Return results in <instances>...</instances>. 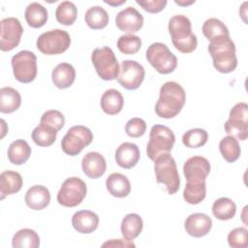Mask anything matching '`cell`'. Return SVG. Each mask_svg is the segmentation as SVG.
Listing matches in <instances>:
<instances>
[{"instance_id":"1","label":"cell","mask_w":248,"mask_h":248,"mask_svg":"<svg viewBox=\"0 0 248 248\" xmlns=\"http://www.w3.org/2000/svg\"><path fill=\"white\" fill-rule=\"evenodd\" d=\"M159 93L160 96L155 105L156 114L165 119L173 118L185 104V90L175 81H167L161 86Z\"/></svg>"},{"instance_id":"2","label":"cell","mask_w":248,"mask_h":248,"mask_svg":"<svg viewBox=\"0 0 248 248\" xmlns=\"http://www.w3.org/2000/svg\"><path fill=\"white\" fill-rule=\"evenodd\" d=\"M207 50L212 57L213 66L218 72L229 74L235 70L237 66L235 45L230 36H219L211 40Z\"/></svg>"},{"instance_id":"3","label":"cell","mask_w":248,"mask_h":248,"mask_svg":"<svg viewBox=\"0 0 248 248\" xmlns=\"http://www.w3.org/2000/svg\"><path fill=\"white\" fill-rule=\"evenodd\" d=\"M169 32L174 47L182 53L193 52L197 46L198 40L192 32L190 19L183 15H176L169 20Z\"/></svg>"},{"instance_id":"4","label":"cell","mask_w":248,"mask_h":248,"mask_svg":"<svg viewBox=\"0 0 248 248\" xmlns=\"http://www.w3.org/2000/svg\"><path fill=\"white\" fill-rule=\"evenodd\" d=\"M154 162L157 182L165 184L170 195L175 194L180 187V177L173 157L170 153H165L157 157Z\"/></svg>"},{"instance_id":"5","label":"cell","mask_w":248,"mask_h":248,"mask_svg":"<svg viewBox=\"0 0 248 248\" xmlns=\"http://www.w3.org/2000/svg\"><path fill=\"white\" fill-rule=\"evenodd\" d=\"M174 142L175 136L169 127L159 124L152 126L149 134V140L146 146L148 158L155 161V159L160 155L170 153Z\"/></svg>"},{"instance_id":"6","label":"cell","mask_w":248,"mask_h":248,"mask_svg":"<svg viewBox=\"0 0 248 248\" xmlns=\"http://www.w3.org/2000/svg\"><path fill=\"white\" fill-rule=\"evenodd\" d=\"M91 61L98 76L104 80H113L119 75V64L113 50L104 46L95 48L91 54Z\"/></svg>"},{"instance_id":"7","label":"cell","mask_w":248,"mask_h":248,"mask_svg":"<svg viewBox=\"0 0 248 248\" xmlns=\"http://www.w3.org/2000/svg\"><path fill=\"white\" fill-rule=\"evenodd\" d=\"M147 61L160 74L172 73L177 66L176 56L163 43L151 44L145 53Z\"/></svg>"},{"instance_id":"8","label":"cell","mask_w":248,"mask_h":248,"mask_svg":"<svg viewBox=\"0 0 248 248\" xmlns=\"http://www.w3.org/2000/svg\"><path fill=\"white\" fill-rule=\"evenodd\" d=\"M38 49L46 55H55L66 51L71 45V38L67 31L53 29L45 32L37 39Z\"/></svg>"},{"instance_id":"9","label":"cell","mask_w":248,"mask_h":248,"mask_svg":"<svg viewBox=\"0 0 248 248\" xmlns=\"http://www.w3.org/2000/svg\"><path fill=\"white\" fill-rule=\"evenodd\" d=\"M93 140V134L85 126L76 125L71 127L61 140V147L64 153L70 156L79 154L82 149L88 146Z\"/></svg>"},{"instance_id":"10","label":"cell","mask_w":248,"mask_h":248,"mask_svg":"<svg viewBox=\"0 0 248 248\" xmlns=\"http://www.w3.org/2000/svg\"><path fill=\"white\" fill-rule=\"evenodd\" d=\"M87 193V187L79 177H69L57 193V202L65 207H75L81 203Z\"/></svg>"},{"instance_id":"11","label":"cell","mask_w":248,"mask_h":248,"mask_svg":"<svg viewBox=\"0 0 248 248\" xmlns=\"http://www.w3.org/2000/svg\"><path fill=\"white\" fill-rule=\"evenodd\" d=\"M225 131L229 136L236 140H245L248 137V105L237 103L234 105L229 115V119L224 125Z\"/></svg>"},{"instance_id":"12","label":"cell","mask_w":248,"mask_h":248,"mask_svg":"<svg viewBox=\"0 0 248 248\" xmlns=\"http://www.w3.org/2000/svg\"><path fill=\"white\" fill-rule=\"evenodd\" d=\"M12 67L16 80L23 83L33 81L37 76V57L29 50H21L12 57Z\"/></svg>"},{"instance_id":"13","label":"cell","mask_w":248,"mask_h":248,"mask_svg":"<svg viewBox=\"0 0 248 248\" xmlns=\"http://www.w3.org/2000/svg\"><path fill=\"white\" fill-rule=\"evenodd\" d=\"M210 172L208 160L202 156L189 158L183 166V174L187 180L186 184L200 186L205 184V179Z\"/></svg>"},{"instance_id":"14","label":"cell","mask_w":248,"mask_h":248,"mask_svg":"<svg viewBox=\"0 0 248 248\" xmlns=\"http://www.w3.org/2000/svg\"><path fill=\"white\" fill-rule=\"evenodd\" d=\"M0 49L10 51L20 43L23 27L16 17H6L0 21Z\"/></svg>"},{"instance_id":"15","label":"cell","mask_w":248,"mask_h":248,"mask_svg":"<svg viewBox=\"0 0 248 248\" xmlns=\"http://www.w3.org/2000/svg\"><path fill=\"white\" fill-rule=\"evenodd\" d=\"M144 76L145 71L142 65L135 60H124L121 63L117 81L122 87L128 90H135L140 86Z\"/></svg>"},{"instance_id":"16","label":"cell","mask_w":248,"mask_h":248,"mask_svg":"<svg viewBox=\"0 0 248 248\" xmlns=\"http://www.w3.org/2000/svg\"><path fill=\"white\" fill-rule=\"evenodd\" d=\"M115 23L119 30L132 34L138 32L142 27L143 16L137 9L127 7L117 14Z\"/></svg>"},{"instance_id":"17","label":"cell","mask_w":248,"mask_h":248,"mask_svg":"<svg viewBox=\"0 0 248 248\" xmlns=\"http://www.w3.org/2000/svg\"><path fill=\"white\" fill-rule=\"evenodd\" d=\"M184 228L189 235L202 237L210 232L212 228V220L204 213H193L185 220Z\"/></svg>"},{"instance_id":"18","label":"cell","mask_w":248,"mask_h":248,"mask_svg":"<svg viewBox=\"0 0 248 248\" xmlns=\"http://www.w3.org/2000/svg\"><path fill=\"white\" fill-rule=\"evenodd\" d=\"M81 168L86 176L96 179L104 175L107 170V162L99 152H88L81 161Z\"/></svg>"},{"instance_id":"19","label":"cell","mask_w":248,"mask_h":248,"mask_svg":"<svg viewBox=\"0 0 248 248\" xmlns=\"http://www.w3.org/2000/svg\"><path fill=\"white\" fill-rule=\"evenodd\" d=\"M140 157V152L137 144L133 142L121 143L115 151V161L123 169L134 168Z\"/></svg>"},{"instance_id":"20","label":"cell","mask_w":248,"mask_h":248,"mask_svg":"<svg viewBox=\"0 0 248 248\" xmlns=\"http://www.w3.org/2000/svg\"><path fill=\"white\" fill-rule=\"evenodd\" d=\"M25 203L33 210H42L46 207L50 202V193L43 185H34L30 187L24 197Z\"/></svg>"},{"instance_id":"21","label":"cell","mask_w":248,"mask_h":248,"mask_svg":"<svg viewBox=\"0 0 248 248\" xmlns=\"http://www.w3.org/2000/svg\"><path fill=\"white\" fill-rule=\"evenodd\" d=\"M74 229L80 233H91L99 225V217L90 210H79L72 217Z\"/></svg>"},{"instance_id":"22","label":"cell","mask_w":248,"mask_h":248,"mask_svg":"<svg viewBox=\"0 0 248 248\" xmlns=\"http://www.w3.org/2000/svg\"><path fill=\"white\" fill-rule=\"evenodd\" d=\"M51 78L57 88H68L76 79V70L69 63H60L52 70Z\"/></svg>"},{"instance_id":"23","label":"cell","mask_w":248,"mask_h":248,"mask_svg":"<svg viewBox=\"0 0 248 248\" xmlns=\"http://www.w3.org/2000/svg\"><path fill=\"white\" fill-rule=\"evenodd\" d=\"M106 187L109 194L116 198H125L131 192V183L127 176L114 172L108 175L106 180Z\"/></svg>"},{"instance_id":"24","label":"cell","mask_w":248,"mask_h":248,"mask_svg":"<svg viewBox=\"0 0 248 248\" xmlns=\"http://www.w3.org/2000/svg\"><path fill=\"white\" fill-rule=\"evenodd\" d=\"M22 176L14 170H5L0 174L1 200L8 195L17 193L22 187Z\"/></svg>"},{"instance_id":"25","label":"cell","mask_w":248,"mask_h":248,"mask_svg":"<svg viewBox=\"0 0 248 248\" xmlns=\"http://www.w3.org/2000/svg\"><path fill=\"white\" fill-rule=\"evenodd\" d=\"M124 105L122 94L116 89H108L104 92L101 97V108L104 112L108 115L119 113Z\"/></svg>"},{"instance_id":"26","label":"cell","mask_w":248,"mask_h":248,"mask_svg":"<svg viewBox=\"0 0 248 248\" xmlns=\"http://www.w3.org/2000/svg\"><path fill=\"white\" fill-rule=\"evenodd\" d=\"M21 96L13 87H2L0 89V111L2 113H12L19 108Z\"/></svg>"},{"instance_id":"27","label":"cell","mask_w":248,"mask_h":248,"mask_svg":"<svg viewBox=\"0 0 248 248\" xmlns=\"http://www.w3.org/2000/svg\"><path fill=\"white\" fill-rule=\"evenodd\" d=\"M143 228L141 217L137 213L127 214L121 222V232L126 240H134L137 238Z\"/></svg>"},{"instance_id":"28","label":"cell","mask_w":248,"mask_h":248,"mask_svg":"<svg viewBox=\"0 0 248 248\" xmlns=\"http://www.w3.org/2000/svg\"><path fill=\"white\" fill-rule=\"evenodd\" d=\"M24 17L30 27L40 28L46 24L48 16L46 9L43 5L33 2L26 7Z\"/></svg>"},{"instance_id":"29","label":"cell","mask_w":248,"mask_h":248,"mask_svg":"<svg viewBox=\"0 0 248 248\" xmlns=\"http://www.w3.org/2000/svg\"><path fill=\"white\" fill-rule=\"evenodd\" d=\"M31 155V147L24 140H16L8 148V159L14 165H22Z\"/></svg>"},{"instance_id":"30","label":"cell","mask_w":248,"mask_h":248,"mask_svg":"<svg viewBox=\"0 0 248 248\" xmlns=\"http://www.w3.org/2000/svg\"><path fill=\"white\" fill-rule=\"evenodd\" d=\"M57 132L58 131L55 130L53 127L40 123L32 131L31 138L37 145L47 147L53 144L54 141L56 140Z\"/></svg>"},{"instance_id":"31","label":"cell","mask_w":248,"mask_h":248,"mask_svg":"<svg viewBox=\"0 0 248 248\" xmlns=\"http://www.w3.org/2000/svg\"><path fill=\"white\" fill-rule=\"evenodd\" d=\"M84 20L89 28L98 30L105 28L108 25L109 18L104 8L100 6H93L86 11Z\"/></svg>"},{"instance_id":"32","label":"cell","mask_w":248,"mask_h":248,"mask_svg":"<svg viewBox=\"0 0 248 248\" xmlns=\"http://www.w3.org/2000/svg\"><path fill=\"white\" fill-rule=\"evenodd\" d=\"M12 245L14 248H37L40 245V237L34 230L22 229L14 235Z\"/></svg>"},{"instance_id":"33","label":"cell","mask_w":248,"mask_h":248,"mask_svg":"<svg viewBox=\"0 0 248 248\" xmlns=\"http://www.w3.org/2000/svg\"><path fill=\"white\" fill-rule=\"evenodd\" d=\"M236 212V205L229 198H220L213 202L212 213L213 215L222 221L232 219Z\"/></svg>"},{"instance_id":"34","label":"cell","mask_w":248,"mask_h":248,"mask_svg":"<svg viewBox=\"0 0 248 248\" xmlns=\"http://www.w3.org/2000/svg\"><path fill=\"white\" fill-rule=\"evenodd\" d=\"M219 149L223 158L229 163L235 162L241 153L238 140L232 136H227L221 140Z\"/></svg>"},{"instance_id":"35","label":"cell","mask_w":248,"mask_h":248,"mask_svg":"<svg viewBox=\"0 0 248 248\" xmlns=\"http://www.w3.org/2000/svg\"><path fill=\"white\" fill-rule=\"evenodd\" d=\"M78 16V9L71 1H64L58 5L55 11L56 20L62 25H72Z\"/></svg>"},{"instance_id":"36","label":"cell","mask_w":248,"mask_h":248,"mask_svg":"<svg viewBox=\"0 0 248 248\" xmlns=\"http://www.w3.org/2000/svg\"><path fill=\"white\" fill-rule=\"evenodd\" d=\"M202 33L208 41L219 36H230L228 27L220 19L215 17L208 18L204 21L202 24Z\"/></svg>"},{"instance_id":"37","label":"cell","mask_w":248,"mask_h":248,"mask_svg":"<svg viewBox=\"0 0 248 248\" xmlns=\"http://www.w3.org/2000/svg\"><path fill=\"white\" fill-rule=\"evenodd\" d=\"M208 140V134L204 129L195 128L184 133L182 142L186 147L198 148L203 146Z\"/></svg>"},{"instance_id":"38","label":"cell","mask_w":248,"mask_h":248,"mask_svg":"<svg viewBox=\"0 0 248 248\" xmlns=\"http://www.w3.org/2000/svg\"><path fill=\"white\" fill-rule=\"evenodd\" d=\"M141 47V40L134 34H126L119 37L117 40V48L124 54H135Z\"/></svg>"},{"instance_id":"39","label":"cell","mask_w":248,"mask_h":248,"mask_svg":"<svg viewBox=\"0 0 248 248\" xmlns=\"http://www.w3.org/2000/svg\"><path fill=\"white\" fill-rule=\"evenodd\" d=\"M206 196V184L194 186L186 184L183 190V198L189 204H198L202 202Z\"/></svg>"},{"instance_id":"40","label":"cell","mask_w":248,"mask_h":248,"mask_svg":"<svg viewBox=\"0 0 248 248\" xmlns=\"http://www.w3.org/2000/svg\"><path fill=\"white\" fill-rule=\"evenodd\" d=\"M228 243L232 248H246L248 246V232L245 228H235L228 234Z\"/></svg>"},{"instance_id":"41","label":"cell","mask_w":248,"mask_h":248,"mask_svg":"<svg viewBox=\"0 0 248 248\" xmlns=\"http://www.w3.org/2000/svg\"><path fill=\"white\" fill-rule=\"evenodd\" d=\"M40 123L53 127L55 130H61L65 125V117L59 110L50 109L44 112L41 117Z\"/></svg>"},{"instance_id":"42","label":"cell","mask_w":248,"mask_h":248,"mask_svg":"<svg viewBox=\"0 0 248 248\" xmlns=\"http://www.w3.org/2000/svg\"><path fill=\"white\" fill-rule=\"evenodd\" d=\"M146 131V123L142 118L134 117L128 120L125 126L126 134L131 138H140Z\"/></svg>"},{"instance_id":"43","label":"cell","mask_w":248,"mask_h":248,"mask_svg":"<svg viewBox=\"0 0 248 248\" xmlns=\"http://www.w3.org/2000/svg\"><path fill=\"white\" fill-rule=\"evenodd\" d=\"M136 3L150 14H156L163 11L168 4L167 0H136Z\"/></svg>"},{"instance_id":"44","label":"cell","mask_w":248,"mask_h":248,"mask_svg":"<svg viewBox=\"0 0 248 248\" xmlns=\"http://www.w3.org/2000/svg\"><path fill=\"white\" fill-rule=\"evenodd\" d=\"M136 245L130 240L110 239L102 244V247H135Z\"/></svg>"},{"instance_id":"45","label":"cell","mask_w":248,"mask_h":248,"mask_svg":"<svg viewBox=\"0 0 248 248\" xmlns=\"http://www.w3.org/2000/svg\"><path fill=\"white\" fill-rule=\"evenodd\" d=\"M106 4H108V5H110V6H120V5H122V4H124V3H126V0H121V1H107V0H105L104 1Z\"/></svg>"},{"instance_id":"46","label":"cell","mask_w":248,"mask_h":248,"mask_svg":"<svg viewBox=\"0 0 248 248\" xmlns=\"http://www.w3.org/2000/svg\"><path fill=\"white\" fill-rule=\"evenodd\" d=\"M174 3L177 4V5H180V6H189V5H192L193 3H195V0H192V1H177V0H174Z\"/></svg>"}]
</instances>
